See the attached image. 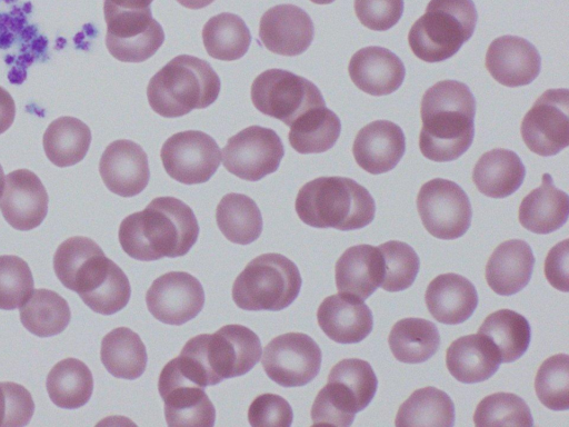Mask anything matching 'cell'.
I'll return each mask as SVG.
<instances>
[{"mask_svg":"<svg viewBox=\"0 0 569 427\" xmlns=\"http://www.w3.org/2000/svg\"><path fill=\"white\" fill-rule=\"evenodd\" d=\"M198 236L192 209L174 197L152 199L143 210L127 216L118 232L123 251L140 261L184 256Z\"/></svg>","mask_w":569,"mask_h":427,"instance_id":"6da1fadb","label":"cell"},{"mask_svg":"<svg viewBox=\"0 0 569 427\" xmlns=\"http://www.w3.org/2000/svg\"><path fill=\"white\" fill-rule=\"evenodd\" d=\"M420 116L419 148L427 159L453 161L470 148L476 99L467 85L442 80L431 86L422 96Z\"/></svg>","mask_w":569,"mask_h":427,"instance_id":"7a4b0ae2","label":"cell"},{"mask_svg":"<svg viewBox=\"0 0 569 427\" xmlns=\"http://www.w3.org/2000/svg\"><path fill=\"white\" fill-rule=\"evenodd\" d=\"M261 355L257 334L246 326L230 324L213 334L190 338L173 360L187 378L206 388L249 373Z\"/></svg>","mask_w":569,"mask_h":427,"instance_id":"3957f363","label":"cell"},{"mask_svg":"<svg viewBox=\"0 0 569 427\" xmlns=\"http://www.w3.org/2000/svg\"><path fill=\"white\" fill-rule=\"evenodd\" d=\"M295 208L298 217L313 228L340 231L361 229L375 218L376 203L370 192L346 177H319L298 191Z\"/></svg>","mask_w":569,"mask_h":427,"instance_id":"277c9868","label":"cell"},{"mask_svg":"<svg viewBox=\"0 0 569 427\" xmlns=\"http://www.w3.org/2000/svg\"><path fill=\"white\" fill-rule=\"evenodd\" d=\"M220 87V79L209 62L194 56L180 54L152 76L147 87V98L159 116L177 118L212 105Z\"/></svg>","mask_w":569,"mask_h":427,"instance_id":"5b68a950","label":"cell"},{"mask_svg":"<svg viewBox=\"0 0 569 427\" xmlns=\"http://www.w3.org/2000/svg\"><path fill=\"white\" fill-rule=\"evenodd\" d=\"M477 20L472 0H430L409 30V47L422 61L441 62L471 38Z\"/></svg>","mask_w":569,"mask_h":427,"instance_id":"8992f818","label":"cell"},{"mask_svg":"<svg viewBox=\"0 0 569 427\" xmlns=\"http://www.w3.org/2000/svg\"><path fill=\"white\" fill-rule=\"evenodd\" d=\"M302 279L297 265L277 252L250 260L232 285L237 307L248 311H279L298 297Z\"/></svg>","mask_w":569,"mask_h":427,"instance_id":"52a82bcc","label":"cell"},{"mask_svg":"<svg viewBox=\"0 0 569 427\" xmlns=\"http://www.w3.org/2000/svg\"><path fill=\"white\" fill-rule=\"evenodd\" d=\"M251 100L257 110L290 127L316 107L326 106L318 87L291 71L269 69L251 85Z\"/></svg>","mask_w":569,"mask_h":427,"instance_id":"ba28073f","label":"cell"},{"mask_svg":"<svg viewBox=\"0 0 569 427\" xmlns=\"http://www.w3.org/2000/svg\"><path fill=\"white\" fill-rule=\"evenodd\" d=\"M417 209L426 230L438 239L452 240L466 234L472 208L465 190L456 182L435 178L423 183Z\"/></svg>","mask_w":569,"mask_h":427,"instance_id":"9c48e42d","label":"cell"},{"mask_svg":"<svg viewBox=\"0 0 569 427\" xmlns=\"http://www.w3.org/2000/svg\"><path fill=\"white\" fill-rule=\"evenodd\" d=\"M261 356L267 376L282 387L307 385L319 374L322 360L319 345L303 332L274 337Z\"/></svg>","mask_w":569,"mask_h":427,"instance_id":"30bf717a","label":"cell"},{"mask_svg":"<svg viewBox=\"0 0 569 427\" xmlns=\"http://www.w3.org/2000/svg\"><path fill=\"white\" fill-rule=\"evenodd\" d=\"M221 152L227 171L247 181H258L277 171L284 148L274 130L250 126L230 137Z\"/></svg>","mask_w":569,"mask_h":427,"instance_id":"8fae6325","label":"cell"},{"mask_svg":"<svg viewBox=\"0 0 569 427\" xmlns=\"http://www.w3.org/2000/svg\"><path fill=\"white\" fill-rule=\"evenodd\" d=\"M107 23L106 46L122 62H142L164 41V32L152 18L151 8L136 11L103 9Z\"/></svg>","mask_w":569,"mask_h":427,"instance_id":"7c38bea8","label":"cell"},{"mask_svg":"<svg viewBox=\"0 0 569 427\" xmlns=\"http://www.w3.org/2000/svg\"><path fill=\"white\" fill-rule=\"evenodd\" d=\"M569 91L548 89L525 115L520 133L535 153L550 157L569 145Z\"/></svg>","mask_w":569,"mask_h":427,"instance_id":"4fadbf2b","label":"cell"},{"mask_svg":"<svg viewBox=\"0 0 569 427\" xmlns=\"http://www.w3.org/2000/svg\"><path fill=\"white\" fill-rule=\"evenodd\" d=\"M216 140L199 130L173 133L161 147L160 158L168 176L184 185L208 181L221 161Z\"/></svg>","mask_w":569,"mask_h":427,"instance_id":"5bb4252c","label":"cell"},{"mask_svg":"<svg viewBox=\"0 0 569 427\" xmlns=\"http://www.w3.org/2000/svg\"><path fill=\"white\" fill-rule=\"evenodd\" d=\"M69 289L91 310L106 316L123 309L131 296L128 277L101 248L79 269Z\"/></svg>","mask_w":569,"mask_h":427,"instance_id":"9a60e30c","label":"cell"},{"mask_svg":"<svg viewBox=\"0 0 569 427\" xmlns=\"http://www.w3.org/2000/svg\"><path fill=\"white\" fill-rule=\"evenodd\" d=\"M159 395L164 403L168 426L212 427L216 409L203 387L186 378L169 360L158 379Z\"/></svg>","mask_w":569,"mask_h":427,"instance_id":"2e32d148","label":"cell"},{"mask_svg":"<svg viewBox=\"0 0 569 427\" xmlns=\"http://www.w3.org/2000/svg\"><path fill=\"white\" fill-rule=\"evenodd\" d=\"M150 314L159 321L181 326L193 319L204 306L200 281L186 271H169L158 277L146 294Z\"/></svg>","mask_w":569,"mask_h":427,"instance_id":"e0dca14e","label":"cell"},{"mask_svg":"<svg viewBox=\"0 0 569 427\" xmlns=\"http://www.w3.org/2000/svg\"><path fill=\"white\" fill-rule=\"evenodd\" d=\"M48 202L47 190L34 172L18 169L4 177L0 210L12 228L28 231L40 226L48 214Z\"/></svg>","mask_w":569,"mask_h":427,"instance_id":"ac0fdd59","label":"cell"},{"mask_svg":"<svg viewBox=\"0 0 569 427\" xmlns=\"http://www.w3.org/2000/svg\"><path fill=\"white\" fill-rule=\"evenodd\" d=\"M315 27L310 16L295 4H278L268 9L259 23V38L271 52L293 57L311 44Z\"/></svg>","mask_w":569,"mask_h":427,"instance_id":"d6986e66","label":"cell"},{"mask_svg":"<svg viewBox=\"0 0 569 427\" xmlns=\"http://www.w3.org/2000/svg\"><path fill=\"white\" fill-rule=\"evenodd\" d=\"M99 173L111 192L121 197L137 196L144 190L150 178L147 153L131 140H116L104 149Z\"/></svg>","mask_w":569,"mask_h":427,"instance_id":"ffe728a7","label":"cell"},{"mask_svg":"<svg viewBox=\"0 0 569 427\" xmlns=\"http://www.w3.org/2000/svg\"><path fill=\"white\" fill-rule=\"evenodd\" d=\"M485 63L496 81L516 88L531 83L539 76L541 58L528 40L502 36L489 44Z\"/></svg>","mask_w":569,"mask_h":427,"instance_id":"44dd1931","label":"cell"},{"mask_svg":"<svg viewBox=\"0 0 569 427\" xmlns=\"http://www.w3.org/2000/svg\"><path fill=\"white\" fill-rule=\"evenodd\" d=\"M406 151L402 129L389 120H376L362 127L353 141L357 165L371 175L393 169Z\"/></svg>","mask_w":569,"mask_h":427,"instance_id":"7402d4cb","label":"cell"},{"mask_svg":"<svg viewBox=\"0 0 569 427\" xmlns=\"http://www.w3.org/2000/svg\"><path fill=\"white\" fill-rule=\"evenodd\" d=\"M350 79L356 87L371 96H387L400 88L406 68L391 50L371 46L358 50L348 66Z\"/></svg>","mask_w":569,"mask_h":427,"instance_id":"603a6c76","label":"cell"},{"mask_svg":"<svg viewBox=\"0 0 569 427\" xmlns=\"http://www.w3.org/2000/svg\"><path fill=\"white\" fill-rule=\"evenodd\" d=\"M321 330L338 344H357L372 330L370 308L360 299L339 292L326 297L317 311Z\"/></svg>","mask_w":569,"mask_h":427,"instance_id":"cb8c5ba5","label":"cell"},{"mask_svg":"<svg viewBox=\"0 0 569 427\" xmlns=\"http://www.w3.org/2000/svg\"><path fill=\"white\" fill-rule=\"evenodd\" d=\"M335 278L339 292L366 300L380 287L383 279L380 249L371 245L348 248L336 262Z\"/></svg>","mask_w":569,"mask_h":427,"instance_id":"d4e9b609","label":"cell"},{"mask_svg":"<svg viewBox=\"0 0 569 427\" xmlns=\"http://www.w3.org/2000/svg\"><path fill=\"white\" fill-rule=\"evenodd\" d=\"M425 301L436 320L446 325H459L469 319L476 310L478 294L469 279L448 272L430 281Z\"/></svg>","mask_w":569,"mask_h":427,"instance_id":"484cf974","label":"cell"},{"mask_svg":"<svg viewBox=\"0 0 569 427\" xmlns=\"http://www.w3.org/2000/svg\"><path fill=\"white\" fill-rule=\"evenodd\" d=\"M533 266L535 256L528 242L520 239L503 241L487 261V284L500 296L515 295L529 284Z\"/></svg>","mask_w":569,"mask_h":427,"instance_id":"4316f807","label":"cell"},{"mask_svg":"<svg viewBox=\"0 0 569 427\" xmlns=\"http://www.w3.org/2000/svg\"><path fill=\"white\" fill-rule=\"evenodd\" d=\"M501 359L495 345L478 332L456 339L446 352L448 371L463 384L489 379L499 369Z\"/></svg>","mask_w":569,"mask_h":427,"instance_id":"83f0119b","label":"cell"},{"mask_svg":"<svg viewBox=\"0 0 569 427\" xmlns=\"http://www.w3.org/2000/svg\"><path fill=\"white\" fill-rule=\"evenodd\" d=\"M568 215V195L553 185L549 173H543L541 185L522 199L518 218L525 229L547 235L562 227Z\"/></svg>","mask_w":569,"mask_h":427,"instance_id":"f1b7e54d","label":"cell"},{"mask_svg":"<svg viewBox=\"0 0 569 427\" xmlns=\"http://www.w3.org/2000/svg\"><path fill=\"white\" fill-rule=\"evenodd\" d=\"M525 176V165L516 152L495 148L478 159L473 167L472 181L485 196L506 198L519 189Z\"/></svg>","mask_w":569,"mask_h":427,"instance_id":"f546056e","label":"cell"},{"mask_svg":"<svg viewBox=\"0 0 569 427\" xmlns=\"http://www.w3.org/2000/svg\"><path fill=\"white\" fill-rule=\"evenodd\" d=\"M100 359L109 374L129 380L139 378L148 363L143 341L127 327L114 328L102 338Z\"/></svg>","mask_w":569,"mask_h":427,"instance_id":"4dcf8cb0","label":"cell"},{"mask_svg":"<svg viewBox=\"0 0 569 427\" xmlns=\"http://www.w3.org/2000/svg\"><path fill=\"white\" fill-rule=\"evenodd\" d=\"M388 344L397 360L420 364L437 352L440 334L430 320L409 317L398 320L392 326Z\"/></svg>","mask_w":569,"mask_h":427,"instance_id":"1f68e13d","label":"cell"},{"mask_svg":"<svg viewBox=\"0 0 569 427\" xmlns=\"http://www.w3.org/2000/svg\"><path fill=\"white\" fill-rule=\"evenodd\" d=\"M51 401L63 409H77L86 405L93 391V377L88 366L77 358L58 361L46 381Z\"/></svg>","mask_w":569,"mask_h":427,"instance_id":"d6a6232c","label":"cell"},{"mask_svg":"<svg viewBox=\"0 0 569 427\" xmlns=\"http://www.w3.org/2000/svg\"><path fill=\"white\" fill-rule=\"evenodd\" d=\"M42 141L46 156L54 166L70 167L86 157L91 131L80 119L64 116L48 126Z\"/></svg>","mask_w":569,"mask_h":427,"instance_id":"836d02e7","label":"cell"},{"mask_svg":"<svg viewBox=\"0 0 569 427\" xmlns=\"http://www.w3.org/2000/svg\"><path fill=\"white\" fill-rule=\"evenodd\" d=\"M341 131L338 116L326 106L310 109L291 126L290 146L299 153H321L335 146Z\"/></svg>","mask_w":569,"mask_h":427,"instance_id":"e575fe53","label":"cell"},{"mask_svg":"<svg viewBox=\"0 0 569 427\" xmlns=\"http://www.w3.org/2000/svg\"><path fill=\"white\" fill-rule=\"evenodd\" d=\"M216 220L222 235L231 242L249 245L262 231V216L259 207L243 193H227L216 209Z\"/></svg>","mask_w":569,"mask_h":427,"instance_id":"d590c367","label":"cell"},{"mask_svg":"<svg viewBox=\"0 0 569 427\" xmlns=\"http://www.w3.org/2000/svg\"><path fill=\"white\" fill-rule=\"evenodd\" d=\"M453 424V401L448 394L432 386L415 390L400 405L395 420L397 427H451Z\"/></svg>","mask_w":569,"mask_h":427,"instance_id":"8d00e7d4","label":"cell"},{"mask_svg":"<svg viewBox=\"0 0 569 427\" xmlns=\"http://www.w3.org/2000/svg\"><path fill=\"white\" fill-rule=\"evenodd\" d=\"M497 348L501 363L519 359L528 349L531 339L529 321L511 309H499L487 316L478 329Z\"/></svg>","mask_w":569,"mask_h":427,"instance_id":"74e56055","label":"cell"},{"mask_svg":"<svg viewBox=\"0 0 569 427\" xmlns=\"http://www.w3.org/2000/svg\"><path fill=\"white\" fill-rule=\"evenodd\" d=\"M19 308L21 324L38 337L62 332L71 319L67 300L50 289L33 290Z\"/></svg>","mask_w":569,"mask_h":427,"instance_id":"f35d334b","label":"cell"},{"mask_svg":"<svg viewBox=\"0 0 569 427\" xmlns=\"http://www.w3.org/2000/svg\"><path fill=\"white\" fill-rule=\"evenodd\" d=\"M202 41L206 51L213 59L233 61L247 53L251 34L238 14L222 12L204 23Z\"/></svg>","mask_w":569,"mask_h":427,"instance_id":"ab89813d","label":"cell"},{"mask_svg":"<svg viewBox=\"0 0 569 427\" xmlns=\"http://www.w3.org/2000/svg\"><path fill=\"white\" fill-rule=\"evenodd\" d=\"M473 423L477 427L533 426L529 406L511 393H496L482 398L476 407Z\"/></svg>","mask_w":569,"mask_h":427,"instance_id":"60d3db41","label":"cell"},{"mask_svg":"<svg viewBox=\"0 0 569 427\" xmlns=\"http://www.w3.org/2000/svg\"><path fill=\"white\" fill-rule=\"evenodd\" d=\"M328 381L339 385L352 399L358 413L373 399L378 379L371 365L359 358H347L337 363L328 375Z\"/></svg>","mask_w":569,"mask_h":427,"instance_id":"b9f144b4","label":"cell"},{"mask_svg":"<svg viewBox=\"0 0 569 427\" xmlns=\"http://www.w3.org/2000/svg\"><path fill=\"white\" fill-rule=\"evenodd\" d=\"M535 390L543 406L551 410L569 409V358L557 354L547 358L538 368Z\"/></svg>","mask_w":569,"mask_h":427,"instance_id":"7bdbcfd3","label":"cell"},{"mask_svg":"<svg viewBox=\"0 0 569 427\" xmlns=\"http://www.w3.org/2000/svg\"><path fill=\"white\" fill-rule=\"evenodd\" d=\"M383 258V279L380 287L390 292L409 288L419 271L420 260L406 242L390 240L378 246Z\"/></svg>","mask_w":569,"mask_h":427,"instance_id":"ee69618b","label":"cell"},{"mask_svg":"<svg viewBox=\"0 0 569 427\" xmlns=\"http://www.w3.org/2000/svg\"><path fill=\"white\" fill-rule=\"evenodd\" d=\"M33 291L29 265L14 255L0 256V309L20 307Z\"/></svg>","mask_w":569,"mask_h":427,"instance_id":"f6af8a7d","label":"cell"},{"mask_svg":"<svg viewBox=\"0 0 569 427\" xmlns=\"http://www.w3.org/2000/svg\"><path fill=\"white\" fill-rule=\"evenodd\" d=\"M357 413L349 395L335 383L327 381L313 400L310 416L313 425L348 427Z\"/></svg>","mask_w":569,"mask_h":427,"instance_id":"bcb514c9","label":"cell"},{"mask_svg":"<svg viewBox=\"0 0 569 427\" xmlns=\"http://www.w3.org/2000/svg\"><path fill=\"white\" fill-rule=\"evenodd\" d=\"M33 413L32 396L22 385L0 383V427L26 426Z\"/></svg>","mask_w":569,"mask_h":427,"instance_id":"7dc6e473","label":"cell"},{"mask_svg":"<svg viewBox=\"0 0 569 427\" xmlns=\"http://www.w3.org/2000/svg\"><path fill=\"white\" fill-rule=\"evenodd\" d=\"M248 420L253 427H289L293 420V411L280 395L262 394L250 404Z\"/></svg>","mask_w":569,"mask_h":427,"instance_id":"c3c4849f","label":"cell"},{"mask_svg":"<svg viewBox=\"0 0 569 427\" xmlns=\"http://www.w3.org/2000/svg\"><path fill=\"white\" fill-rule=\"evenodd\" d=\"M355 12L368 29L386 31L396 26L403 13V0H355Z\"/></svg>","mask_w":569,"mask_h":427,"instance_id":"681fc988","label":"cell"},{"mask_svg":"<svg viewBox=\"0 0 569 427\" xmlns=\"http://www.w3.org/2000/svg\"><path fill=\"white\" fill-rule=\"evenodd\" d=\"M568 249V239H565L549 250L545 260V276L548 282L563 292L569 290Z\"/></svg>","mask_w":569,"mask_h":427,"instance_id":"f907efd6","label":"cell"},{"mask_svg":"<svg viewBox=\"0 0 569 427\" xmlns=\"http://www.w3.org/2000/svg\"><path fill=\"white\" fill-rule=\"evenodd\" d=\"M16 105L11 95L0 86V133L7 131L13 123Z\"/></svg>","mask_w":569,"mask_h":427,"instance_id":"816d5d0a","label":"cell"},{"mask_svg":"<svg viewBox=\"0 0 569 427\" xmlns=\"http://www.w3.org/2000/svg\"><path fill=\"white\" fill-rule=\"evenodd\" d=\"M153 0H104L103 9L136 11L150 8Z\"/></svg>","mask_w":569,"mask_h":427,"instance_id":"f5cc1de1","label":"cell"},{"mask_svg":"<svg viewBox=\"0 0 569 427\" xmlns=\"http://www.w3.org/2000/svg\"><path fill=\"white\" fill-rule=\"evenodd\" d=\"M181 6L188 8V9H202L210 3H212L214 0H177Z\"/></svg>","mask_w":569,"mask_h":427,"instance_id":"db71d44e","label":"cell"},{"mask_svg":"<svg viewBox=\"0 0 569 427\" xmlns=\"http://www.w3.org/2000/svg\"><path fill=\"white\" fill-rule=\"evenodd\" d=\"M4 173H3V169L0 165V196L2 193V190H3V186H4Z\"/></svg>","mask_w":569,"mask_h":427,"instance_id":"11a10c76","label":"cell"},{"mask_svg":"<svg viewBox=\"0 0 569 427\" xmlns=\"http://www.w3.org/2000/svg\"><path fill=\"white\" fill-rule=\"evenodd\" d=\"M312 1L313 3H317V4H329L331 2H333L335 0H310Z\"/></svg>","mask_w":569,"mask_h":427,"instance_id":"9f6ffc18","label":"cell"}]
</instances>
